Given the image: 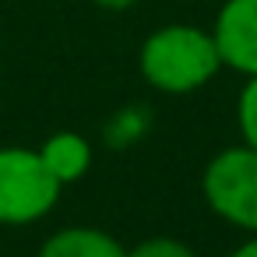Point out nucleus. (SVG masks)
I'll return each instance as SVG.
<instances>
[{"label": "nucleus", "instance_id": "1", "mask_svg": "<svg viewBox=\"0 0 257 257\" xmlns=\"http://www.w3.org/2000/svg\"><path fill=\"white\" fill-rule=\"evenodd\" d=\"M138 67H141V78L155 92L190 95L222 71V57H218L211 29L173 22V25L155 29L141 43Z\"/></svg>", "mask_w": 257, "mask_h": 257}, {"label": "nucleus", "instance_id": "2", "mask_svg": "<svg viewBox=\"0 0 257 257\" xmlns=\"http://www.w3.org/2000/svg\"><path fill=\"white\" fill-rule=\"evenodd\" d=\"M60 183L50 176L36 148H0V225H32L60 201Z\"/></svg>", "mask_w": 257, "mask_h": 257}, {"label": "nucleus", "instance_id": "3", "mask_svg": "<svg viewBox=\"0 0 257 257\" xmlns=\"http://www.w3.org/2000/svg\"><path fill=\"white\" fill-rule=\"evenodd\" d=\"M201 190L208 208L222 222L243 232H257V152L253 148L232 145L215 152L204 166Z\"/></svg>", "mask_w": 257, "mask_h": 257}, {"label": "nucleus", "instance_id": "4", "mask_svg": "<svg viewBox=\"0 0 257 257\" xmlns=\"http://www.w3.org/2000/svg\"><path fill=\"white\" fill-rule=\"evenodd\" d=\"M222 67L243 78L257 74V0H225L211 25Z\"/></svg>", "mask_w": 257, "mask_h": 257}, {"label": "nucleus", "instance_id": "5", "mask_svg": "<svg viewBox=\"0 0 257 257\" xmlns=\"http://www.w3.org/2000/svg\"><path fill=\"white\" fill-rule=\"evenodd\" d=\"M36 152H39L43 166L50 169V176H53L60 187L78 183V180L92 169V145H88V138L78 134V131H57V134H50Z\"/></svg>", "mask_w": 257, "mask_h": 257}, {"label": "nucleus", "instance_id": "6", "mask_svg": "<svg viewBox=\"0 0 257 257\" xmlns=\"http://www.w3.org/2000/svg\"><path fill=\"white\" fill-rule=\"evenodd\" d=\"M39 257H127V246L106 229L67 225L39 246Z\"/></svg>", "mask_w": 257, "mask_h": 257}, {"label": "nucleus", "instance_id": "7", "mask_svg": "<svg viewBox=\"0 0 257 257\" xmlns=\"http://www.w3.org/2000/svg\"><path fill=\"white\" fill-rule=\"evenodd\" d=\"M236 123H239L243 145L257 152V74L246 78V85L239 88V99H236Z\"/></svg>", "mask_w": 257, "mask_h": 257}, {"label": "nucleus", "instance_id": "8", "mask_svg": "<svg viewBox=\"0 0 257 257\" xmlns=\"http://www.w3.org/2000/svg\"><path fill=\"white\" fill-rule=\"evenodd\" d=\"M127 257H197L183 239H173V236H152V239H141L138 246L127 250Z\"/></svg>", "mask_w": 257, "mask_h": 257}, {"label": "nucleus", "instance_id": "9", "mask_svg": "<svg viewBox=\"0 0 257 257\" xmlns=\"http://www.w3.org/2000/svg\"><path fill=\"white\" fill-rule=\"evenodd\" d=\"M229 257H257V232H250V236H246V239H243Z\"/></svg>", "mask_w": 257, "mask_h": 257}, {"label": "nucleus", "instance_id": "10", "mask_svg": "<svg viewBox=\"0 0 257 257\" xmlns=\"http://www.w3.org/2000/svg\"><path fill=\"white\" fill-rule=\"evenodd\" d=\"M95 8H102V11H131L138 0H92Z\"/></svg>", "mask_w": 257, "mask_h": 257}]
</instances>
